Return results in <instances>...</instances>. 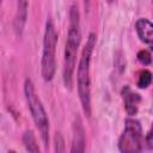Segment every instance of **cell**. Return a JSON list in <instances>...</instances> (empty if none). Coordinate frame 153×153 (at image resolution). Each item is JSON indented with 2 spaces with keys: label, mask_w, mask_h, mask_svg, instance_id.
I'll return each mask as SVG.
<instances>
[{
  "label": "cell",
  "mask_w": 153,
  "mask_h": 153,
  "mask_svg": "<svg viewBox=\"0 0 153 153\" xmlns=\"http://www.w3.org/2000/svg\"><path fill=\"white\" fill-rule=\"evenodd\" d=\"M80 14L78 6L73 4L69 10V26L65 47V61H63V81L66 87L71 88L73 84V74L76 63L78 48L80 45Z\"/></svg>",
  "instance_id": "6da1fadb"
},
{
  "label": "cell",
  "mask_w": 153,
  "mask_h": 153,
  "mask_svg": "<svg viewBox=\"0 0 153 153\" xmlns=\"http://www.w3.org/2000/svg\"><path fill=\"white\" fill-rule=\"evenodd\" d=\"M96 47V33H90L86 44L82 48L81 57L79 60L76 84H78V94L84 112L87 117L91 116V79H90V62L91 55Z\"/></svg>",
  "instance_id": "7a4b0ae2"
},
{
  "label": "cell",
  "mask_w": 153,
  "mask_h": 153,
  "mask_svg": "<svg viewBox=\"0 0 153 153\" xmlns=\"http://www.w3.org/2000/svg\"><path fill=\"white\" fill-rule=\"evenodd\" d=\"M24 94H25V99H26L27 106L30 109L32 120L39 130V134H41L44 146L47 147L49 143V120H48L47 112L44 110V106H43L38 94L36 93L35 86L30 79H26L24 82Z\"/></svg>",
  "instance_id": "3957f363"
},
{
  "label": "cell",
  "mask_w": 153,
  "mask_h": 153,
  "mask_svg": "<svg viewBox=\"0 0 153 153\" xmlns=\"http://www.w3.org/2000/svg\"><path fill=\"white\" fill-rule=\"evenodd\" d=\"M57 43V33L51 19L45 23V31L43 38V53H42V76L45 81H50L54 78L56 63H55V51Z\"/></svg>",
  "instance_id": "277c9868"
},
{
  "label": "cell",
  "mask_w": 153,
  "mask_h": 153,
  "mask_svg": "<svg viewBox=\"0 0 153 153\" xmlns=\"http://www.w3.org/2000/svg\"><path fill=\"white\" fill-rule=\"evenodd\" d=\"M143 147L142 128L137 120L127 118L123 133L118 139L121 153H141Z\"/></svg>",
  "instance_id": "5b68a950"
},
{
  "label": "cell",
  "mask_w": 153,
  "mask_h": 153,
  "mask_svg": "<svg viewBox=\"0 0 153 153\" xmlns=\"http://www.w3.org/2000/svg\"><path fill=\"white\" fill-rule=\"evenodd\" d=\"M85 131L81 120L76 117L73 124V140L69 153H85Z\"/></svg>",
  "instance_id": "8992f818"
},
{
  "label": "cell",
  "mask_w": 153,
  "mask_h": 153,
  "mask_svg": "<svg viewBox=\"0 0 153 153\" xmlns=\"http://www.w3.org/2000/svg\"><path fill=\"white\" fill-rule=\"evenodd\" d=\"M27 7H29L27 1H18L17 2V13L14 17L13 27L18 36H22V33H23V30H24V26L26 23V18H27Z\"/></svg>",
  "instance_id": "52a82bcc"
},
{
  "label": "cell",
  "mask_w": 153,
  "mask_h": 153,
  "mask_svg": "<svg viewBox=\"0 0 153 153\" xmlns=\"http://www.w3.org/2000/svg\"><path fill=\"white\" fill-rule=\"evenodd\" d=\"M122 94H123V99H124V108H126V111L128 112V115H131V116L136 115L141 97L137 93L133 92L128 86H126L123 88Z\"/></svg>",
  "instance_id": "ba28073f"
},
{
  "label": "cell",
  "mask_w": 153,
  "mask_h": 153,
  "mask_svg": "<svg viewBox=\"0 0 153 153\" xmlns=\"http://www.w3.org/2000/svg\"><path fill=\"white\" fill-rule=\"evenodd\" d=\"M136 32L140 39L145 43L153 44V23L146 18H141L136 22Z\"/></svg>",
  "instance_id": "9c48e42d"
},
{
  "label": "cell",
  "mask_w": 153,
  "mask_h": 153,
  "mask_svg": "<svg viewBox=\"0 0 153 153\" xmlns=\"http://www.w3.org/2000/svg\"><path fill=\"white\" fill-rule=\"evenodd\" d=\"M23 142H24V146L29 153H41L36 136L32 133V130H26L23 134Z\"/></svg>",
  "instance_id": "30bf717a"
},
{
  "label": "cell",
  "mask_w": 153,
  "mask_h": 153,
  "mask_svg": "<svg viewBox=\"0 0 153 153\" xmlns=\"http://www.w3.org/2000/svg\"><path fill=\"white\" fill-rule=\"evenodd\" d=\"M151 82H152V73L148 69L141 71L137 79V86L140 88H146L151 85Z\"/></svg>",
  "instance_id": "8fae6325"
},
{
  "label": "cell",
  "mask_w": 153,
  "mask_h": 153,
  "mask_svg": "<svg viewBox=\"0 0 153 153\" xmlns=\"http://www.w3.org/2000/svg\"><path fill=\"white\" fill-rule=\"evenodd\" d=\"M137 60L142 63V65H149L152 62V56L147 50H141L137 53Z\"/></svg>",
  "instance_id": "7c38bea8"
},
{
  "label": "cell",
  "mask_w": 153,
  "mask_h": 153,
  "mask_svg": "<svg viewBox=\"0 0 153 153\" xmlns=\"http://www.w3.org/2000/svg\"><path fill=\"white\" fill-rule=\"evenodd\" d=\"M61 134L55 135V153H65V145Z\"/></svg>",
  "instance_id": "4fadbf2b"
},
{
  "label": "cell",
  "mask_w": 153,
  "mask_h": 153,
  "mask_svg": "<svg viewBox=\"0 0 153 153\" xmlns=\"http://www.w3.org/2000/svg\"><path fill=\"white\" fill-rule=\"evenodd\" d=\"M146 143L148 146V148L153 149V123L151 126V129L148 130L147 133V136H146Z\"/></svg>",
  "instance_id": "5bb4252c"
},
{
  "label": "cell",
  "mask_w": 153,
  "mask_h": 153,
  "mask_svg": "<svg viewBox=\"0 0 153 153\" xmlns=\"http://www.w3.org/2000/svg\"><path fill=\"white\" fill-rule=\"evenodd\" d=\"M8 153H16V152H14V151H10Z\"/></svg>",
  "instance_id": "9a60e30c"
},
{
  "label": "cell",
  "mask_w": 153,
  "mask_h": 153,
  "mask_svg": "<svg viewBox=\"0 0 153 153\" xmlns=\"http://www.w3.org/2000/svg\"><path fill=\"white\" fill-rule=\"evenodd\" d=\"M151 50H152V51H153V47H152V48H151Z\"/></svg>",
  "instance_id": "2e32d148"
}]
</instances>
